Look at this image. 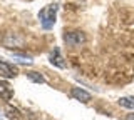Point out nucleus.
<instances>
[{
  "label": "nucleus",
  "mask_w": 134,
  "mask_h": 120,
  "mask_svg": "<svg viewBox=\"0 0 134 120\" xmlns=\"http://www.w3.org/2000/svg\"><path fill=\"white\" fill-rule=\"evenodd\" d=\"M55 17H57V3H50V5H45L44 9L39 12V20L40 25L44 30H50L55 23Z\"/></svg>",
  "instance_id": "nucleus-1"
},
{
  "label": "nucleus",
  "mask_w": 134,
  "mask_h": 120,
  "mask_svg": "<svg viewBox=\"0 0 134 120\" xmlns=\"http://www.w3.org/2000/svg\"><path fill=\"white\" fill-rule=\"evenodd\" d=\"M64 42L69 47H81L86 42V35L81 30H74V32H65L64 34Z\"/></svg>",
  "instance_id": "nucleus-2"
},
{
  "label": "nucleus",
  "mask_w": 134,
  "mask_h": 120,
  "mask_svg": "<svg viewBox=\"0 0 134 120\" xmlns=\"http://www.w3.org/2000/svg\"><path fill=\"white\" fill-rule=\"evenodd\" d=\"M49 60H50V64H52L54 67H57V68H65L67 67V64L64 62V57H62L59 47H54V50L50 52V55H49Z\"/></svg>",
  "instance_id": "nucleus-3"
},
{
  "label": "nucleus",
  "mask_w": 134,
  "mask_h": 120,
  "mask_svg": "<svg viewBox=\"0 0 134 120\" xmlns=\"http://www.w3.org/2000/svg\"><path fill=\"white\" fill-rule=\"evenodd\" d=\"M70 95L75 98V100H79V102H84V103H87V102H91V93L89 92H86L84 89H81V87H74L72 90H70Z\"/></svg>",
  "instance_id": "nucleus-4"
},
{
  "label": "nucleus",
  "mask_w": 134,
  "mask_h": 120,
  "mask_svg": "<svg viewBox=\"0 0 134 120\" xmlns=\"http://www.w3.org/2000/svg\"><path fill=\"white\" fill-rule=\"evenodd\" d=\"M17 75V68L12 67L10 64H7V62L0 60V77L3 78H14Z\"/></svg>",
  "instance_id": "nucleus-5"
},
{
  "label": "nucleus",
  "mask_w": 134,
  "mask_h": 120,
  "mask_svg": "<svg viewBox=\"0 0 134 120\" xmlns=\"http://www.w3.org/2000/svg\"><path fill=\"white\" fill-rule=\"evenodd\" d=\"M12 97H14V89L10 87V84L8 82H0V98L8 102Z\"/></svg>",
  "instance_id": "nucleus-6"
},
{
  "label": "nucleus",
  "mask_w": 134,
  "mask_h": 120,
  "mask_svg": "<svg viewBox=\"0 0 134 120\" xmlns=\"http://www.w3.org/2000/svg\"><path fill=\"white\" fill-rule=\"evenodd\" d=\"M27 78L34 84H45V78L39 72H27Z\"/></svg>",
  "instance_id": "nucleus-7"
},
{
  "label": "nucleus",
  "mask_w": 134,
  "mask_h": 120,
  "mask_svg": "<svg viewBox=\"0 0 134 120\" xmlns=\"http://www.w3.org/2000/svg\"><path fill=\"white\" fill-rule=\"evenodd\" d=\"M119 105L124 107V109L134 110V97H121L119 98Z\"/></svg>",
  "instance_id": "nucleus-8"
},
{
  "label": "nucleus",
  "mask_w": 134,
  "mask_h": 120,
  "mask_svg": "<svg viewBox=\"0 0 134 120\" xmlns=\"http://www.w3.org/2000/svg\"><path fill=\"white\" fill-rule=\"evenodd\" d=\"M126 120H134V113H129L127 117H126Z\"/></svg>",
  "instance_id": "nucleus-9"
},
{
  "label": "nucleus",
  "mask_w": 134,
  "mask_h": 120,
  "mask_svg": "<svg viewBox=\"0 0 134 120\" xmlns=\"http://www.w3.org/2000/svg\"><path fill=\"white\" fill-rule=\"evenodd\" d=\"M0 120H3V118H2V115H0Z\"/></svg>",
  "instance_id": "nucleus-10"
}]
</instances>
